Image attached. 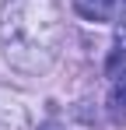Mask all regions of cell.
<instances>
[{
  "label": "cell",
  "instance_id": "2",
  "mask_svg": "<svg viewBox=\"0 0 126 130\" xmlns=\"http://www.w3.org/2000/svg\"><path fill=\"white\" fill-rule=\"evenodd\" d=\"M74 11L84 21H123L126 0H74Z\"/></svg>",
  "mask_w": 126,
  "mask_h": 130
},
{
  "label": "cell",
  "instance_id": "1",
  "mask_svg": "<svg viewBox=\"0 0 126 130\" xmlns=\"http://www.w3.org/2000/svg\"><path fill=\"white\" fill-rule=\"evenodd\" d=\"M63 11L56 0H7L0 7V49L18 74L39 77L60 60Z\"/></svg>",
  "mask_w": 126,
  "mask_h": 130
},
{
  "label": "cell",
  "instance_id": "4",
  "mask_svg": "<svg viewBox=\"0 0 126 130\" xmlns=\"http://www.w3.org/2000/svg\"><path fill=\"white\" fill-rule=\"evenodd\" d=\"M105 77H112V81H123V77H126V46H123V42H116L112 49H109Z\"/></svg>",
  "mask_w": 126,
  "mask_h": 130
},
{
  "label": "cell",
  "instance_id": "3",
  "mask_svg": "<svg viewBox=\"0 0 126 130\" xmlns=\"http://www.w3.org/2000/svg\"><path fill=\"white\" fill-rule=\"evenodd\" d=\"M105 109H109V120H112L116 127L126 123V77L123 81H112V91H109V99H105Z\"/></svg>",
  "mask_w": 126,
  "mask_h": 130
},
{
  "label": "cell",
  "instance_id": "5",
  "mask_svg": "<svg viewBox=\"0 0 126 130\" xmlns=\"http://www.w3.org/2000/svg\"><path fill=\"white\" fill-rule=\"evenodd\" d=\"M46 130H74V127H46Z\"/></svg>",
  "mask_w": 126,
  "mask_h": 130
}]
</instances>
